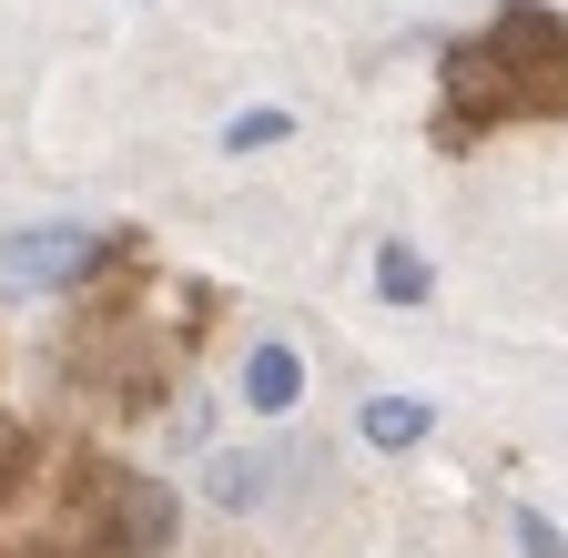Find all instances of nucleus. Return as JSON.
Returning a JSON list of instances; mask_svg holds the SVG:
<instances>
[{"label":"nucleus","mask_w":568,"mask_h":558,"mask_svg":"<svg viewBox=\"0 0 568 558\" xmlns=\"http://www.w3.org/2000/svg\"><path fill=\"white\" fill-rule=\"evenodd\" d=\"M497 122H568V21L548 0H508L477 41H447L437 143L467 153Z\"/></svg>","instance_id":"nucleus-1"},{"label":"nucleus","mask_w":568,"mask_h":558,"mask_svg":"<svg viewBox=\"0 0 568 558\" xmlns=\"http://www.w3.org/2000/svg\"><path fill=\"white\" fill-rule=\"evenodd\" d=\"M102 254L112 244L82 234V224H31V234H0V285L11 295H61V285H82Z\"/></svg>","instance_id":"nucleus-2"},{"label":"nucleus","mask_w":568,"mask_h":558,"mask_svg":"<svg viewBox=\"0 0 568 558\" xmlns=\"http://www.w3.org/2000/svg\"><path fill=\"white\" fill-rule=\"evenodd\" d=\"M355 427H366V447H416L426 427H437V406H416V396H366Z\"/></svg>","instance_id":"nucleus-3"},{"label":"nucleus","mask_w":568,"mask_h":558,"mask_svg":"<svg viewBox=\"0 0 568 558\" xmlns=\"http://www.w3.org/2000/svg\"><path fill=\"white\" fill-rule=\"evenodd\" d=\"M244 396H254V406H295V396H305V356H295V345H254Z\"/></svg>","instance_id":"nucleus-4"},{"label":"nucleus","mask_w":568,"mask_h":558,"mask_svg":"<svg viewBox=\"0 0 568 558\" xmlns=\"http://www.w3.org/2000/svg\"><path fill=\"white\" fill-rule=\"evenodd\" d=\"M376 285H386V305H426V295H437V264H426L416 244H386L376 254Z\"/></svg>","instance_id":"nucleus-5"},{"label":"nucleus","mask_w":568,"mask_h":558,"mask_svg":"<svg viewBox=\"0 0 568 558\" xmlns=\"http://www.w3.org/2000/svg\"><path fill=\"white\" fill-rule=\"evenodd\" d=\"M284 132H295V112H234L224 122V153H274Z\"/></svg>","instance_id":"nucleus-6"},{"label":"nucleus","mask_w":568,"mask_h":558,"mask_svg":"<svg viewBox=\"0 0 568 558\" xmlns=\"http://www.w3.org/2000/svg\"><path fill=\"white\" fill-rule=\"evenodd\" d=\"M518 548H528V558H568V538H558V528H548V518H538V508H528V518H518Z\"/></svg>","instance_id":"nucleus-7"}]
</instances>
